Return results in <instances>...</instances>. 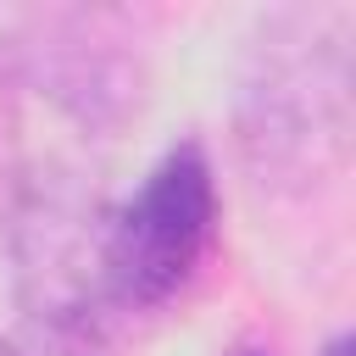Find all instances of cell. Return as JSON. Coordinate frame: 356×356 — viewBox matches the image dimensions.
I'll list each match as a JSON object with an SVG mask.
<instances>
[{
  "label": "cell",
  "mask_w": 356,
  "mask_h": 356,
  "mask_svg": "<svg viewBox=\"0 0 356 356\" xmlns=\"http://www.w3.org/2000/svg\"><path fill=\"white\" fill-rule=\"evenodd\" d=\"M217 245V178L195 139L172 145L145 184L106 211L100 267L117 312H156L178 300Z\"/></svg>",
  "instance_id": "6da1fadb"
},
{
  "label": "cell",
  "mask_w": 356,
  "mask_h": 356,
  "mask_svg": "<svg viewBox=\"0 0 356 356\" xmlns=\"http://www.w3.org/2000/svg\"><path fill=\"white\" fill-rule=\"evenodd\" d=\"M106 211L72 184H22L17 195V295L56 356H100L111 289L100 267Z\"/></svg>",
  "instance_id": "7a4b0ae2"
},
{
  "label": "cell",
  "mask_w": 356,
  "mask_h": 356,
  "mask_svg": "<svg viewBox=\"0 0 356 356\" xmlns=\"http://www.w3.org/2000/svg\"><path fill=\"white\" fill-rule=\"evenodd\" d=\"M295 50H267L261 72L245 83V150L273 178H317L323 161L345 145V44L289 39Z\"/></svg>",
  "instance_id": "3957f363"
},
{
  "label": "cell",
  "mask_w": 356,
  "mask_h": 356,
  "mask_svg": "<svg viewBox=\"0 0 356 356\" xmlns=\"http://www.w3.org/2000/svg\"><path fill=\"white\" fill-rule=\"evenodd\" d=\"M0 178H17V167H11V111H6V95H0Z\"/></svg>",
  "instance_id": "277c9868"
},
{
  "label": "cell",
  "mask_w": 356,
  "mask_h": 356,
  "mask_svg": "<svg viewBox=\"0 0 356 356\" xmlns=\"http://www.w3.org/2000/svg\"><path fill=\"white\" fill-rule=\"evenodd\" d=\"M317 356H350V334H334V339H328Z\"/></svg>",
  "instance_id": "5b68a950"
},
{
  "label": "cell",
  "mask_w": 356,
  "mask_h": 356,
  "mask_svg": "<svg viewBox=\"0 0 356 356\" xmlns=\"http://www.w3.org/2000/svg\"><path fill=\"white\" fill-rule=\"evenodd\" d=\"M0 356H22V350H17V345H11L6 334H0Z\"/></svg>",
  "instance_id": "8992f818"
},
{
  "label": "cell",
  "mask_w": 356,
  "mask_h": 356,
  "mask_svg": "<svg viewBox=\"0 0 356 356\" xmlns=\"http://www.w3.org/2000/svg\"><path fill=\"white\" fill-rule=\"evenodd\" d=\"M234 356H267V350H234Z\"/></svg>",
  "instance_id": "52a82bcc"
}]
</instances>
